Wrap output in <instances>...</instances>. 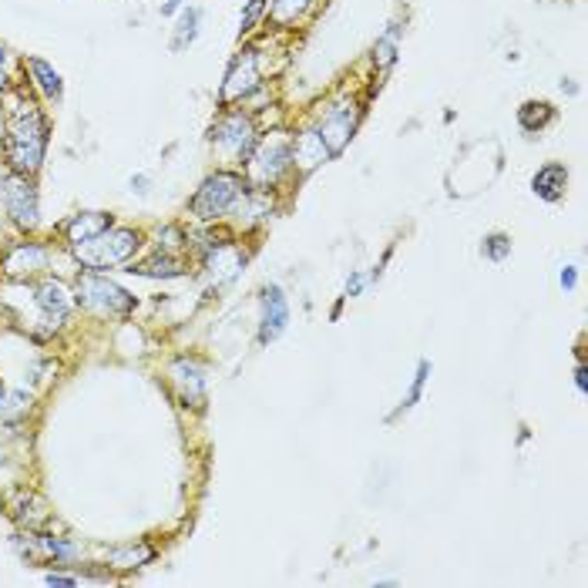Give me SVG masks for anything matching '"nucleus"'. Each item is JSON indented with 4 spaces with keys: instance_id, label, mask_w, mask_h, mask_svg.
<instances>
[{
    "instance_id": "nucleus-1",
    "label": "nucleus",
    "mask_w": 588,
    "mask_h": 588,
    "mask_svg": "<svg viewBox=\"0 0 588 588\" xmlns=\"http://www.w3.org/2000/svg\"><path fill=\"white\" fill-rule=\"evenodd\" d=\"M48 152V121L38 104L13 94L7 102V131H4V155L17 175H34Z\"/></svg>"
},
{
    "instance_id": "nucleus-2",
    "label": "nucleus",
    "mask_w": 588,
    "mask_h": 588,
    "mask_svg": "<svg viewBox=\"0 0 588 588\" xmlns=\"http://www.w3.org/2000/svg\"><path fill=\"white\" fill-rule=\"evenodd\" d=\"M293 172V135L290 131H266L259 135L256 145L249 148L243 162V179L249 189H259V192H269L276 189L286 175Z\"/></svg>"
},
{
    "instance_id": "nucleus-3",
    "label": "nucleus",
    "mask_w": 588,
    "mask_h": 588,
    "mask_svg": "<svg viewBox=\"0 0 588 588\" xmlns=\"http://www.w3.org/2000/svg\"><path fill=\"white\" fill-rule=\"evenodd\" d=\"M245 192H249V185L239 172H232V168H218L212 172L209 179L199 185V192L192 195V216L199 222H218V218H226L236 209V205L243 202Z\"/></svg>"
},
{
    "instance_id": "nucleus-4",
    "label": "nucleus",
    "mask_w": 588,
    "mask_h": 588,
    "mask_svg": "<svg viewBox=\"0 0 588 588\" xmlns=\"http://www.w3.org/2000/svg\"><path fill=\"white\" fill-rule=\"evenodd\" d=\"M256 138H259L256 121H253V115H249L245 108L226 111V115L212 125V131H209V141H212V148L226 158V165L245 162V155L256 145Z\"/></svg>"
},
{
    "instance_id": "nucleus-5",
    "label": "nucleus",
    "mask_w": 588,
    "mask_h": 588,
    "mask_svg": "<svg viewBox=\"0 0 588 588\" xmlns=\"http://www.w3.org/2000/svg\"><path fill=\"white\" fill-rule=\"evenodd\" d=\"M138 249V232L135 229H104L88 243H75V256L88 269H111L129 263Z\"/></svg>"
},
{
    "instance_id": "nucleus-6",
    "label": "nucleus",
    "mask_w": 588,
    "mask_h": 588,
    "mask_svg": "<svg viewBox=\"0 0 588 588\" xmlns=\"http://www.w3.org/2000/svg\"><path fill=\"white\" fill-rule=\"evenodd\" d=\"M360 129V102L357 98H336V102L323 111L320 125H316V131H320L323 145L330 148V155H340L353 141V135H357Z\"/></svg>"
},
{
    "instance_id": "nucleus-7",
    "label": "nucleus",
    "mask_w": 588,
    "mask_h": 588,
    "mask_svg": "<svg viewBox=\"0 0 588 588\" xmlns=\"http://www.w3.org/2000/svg\"><path fill=\"white\" fill-rule=\"evenodd\" d=\"M77 303L94 309V313H108V316H129L131 309H135V296L125 293V290L111 280L81 276V280H77Z\"/></svg>"
},
{
    "instance_id": "nucleus-8",
    "label": "nucleus",
    "mask_w": 588,
    "mask_h": 588,
    "mask_svg": "<svg viewBox=\"0 0 588 588\" xmlns=\"http://www.w3.org/2000/svg\"><path fill=\"white\" fill-rule=\"evenodd\" d=\"M0 205H4V212L17 222V226H24L31 229L34 222H38V192H34V185L24 179V175H17V172H0Z\"/></svg>"
},
{
    "instance_id": "nucleus-9",
    "label": "nucleus",
    "mask_w": 588,
    "mask_h": 588,
    "mask_svg": "<svg viewBox=\"0 0 588 588\" xmlns=\"http://www.w3.org/2000/svg\"><path fill=\"white\" fill-rule=\"evenodd\" d=\"M259 88H263L259 51H256V48H245V51L229 65V71H226V81H222V91H218V98H222L226 104H236V102H245V98H253Z\"/></svg>"
},
{
    "instance_id": "nucleus-10",
    "label": "nucleus",
    "mask_w": 588,
    "mask_h": 588,
    "mask_svg": "<svg viewBox=\"0 0 588 588\" xmlns=\"http://www.w3.org/2000/svg\"><path fill=\"white\" fill-rule=\"evenodd\" d=\"M290 326V299L280 286H266L263 293V320H259V343L280 340Z\"/></svg>"
},
{
    "instance_id": "nucleus-11",
    "label": "nucleus",
    "mask_w": 588,
    "mask_h": 588,
    "mask_svg": "<svg viewBox=\"0 0 588 588\" xmlns=\"http://www.w3.org/2000/svg\"><path fill=\"white\" fill-rule=\"evenodd\" d=\"M168 373H172V384L179 387L182 400L192 404V407H202V400H205L202 363H195V360H189V357H179L172 367H168Z\"/></svg>"
},
{
    "instance_id": "nucleus-12",
    "label": "nucleus",
    "mask_w": 588,
    "mask_h": 588,
    "mask_svg": "<svg viewBox=\"0 0 588 588\" xmlns=\"http://www.w3.org/2000/svg\"><path fill=\"white\" fill-rule=\"evenodd\" d=\"M330 158H333L330 148L323 145L316 129H307V131H299V135H293V168H299L303 175H309L313 168H320L323 162H330Z\"/></svg>"
},
{
    "instance_id": "nucleus-13",
    "label": "nucleus",
    "mask_w": 588,
    "mask_h": 588,
    "mask_svg": "<svg viewBox=\"0 0 588 588\" xmlns=\"http://www.w3.org/2000/svg\"><path fill=\"white\" fill-rule=\"evenodd\" d=\"M38 307L51 320V326H61L71 316V309H75V296L67 293V286L48 280L38 286Z\"/></svg>"
},
{
    "instance_id": "nucleus-14",
    "label": "nucleus",
    "mask_w": 588,
    "mask_h": 588,
    "mask_svg": "<svg viewBox=\"0 0 588 588\" xmlns=\"http://www.w3.org/2000/svg\"><path fill=\"white\" fill-rule=\"evenodd\" d=\"M565 189H568V168L562 162H548L531 175V192L538 199H545V202H558Z\"/></svg>"
},
{
    "instance_id": "nucleus-15",
    "label": "nucleus",
    "mask_w": 588,
    "mask_h": 588,
    "mask_svg": "<svg viewBox=\"0 0 588 588\" xmlns=\"http://www.w3.org/2000/svg\"><path fill=\"white\" fill-rule=\"evenodd\" d=\"M44 263H48V249L38 243H24V245H13L7 263H4V269H7L11 276H31V272L44 269Z\"/></svg>"
},
{
    "instance_id": "nucleus-16",
    "label": "nucleus",
    "mask_w": 588,
    "mask_h": 588,
    "mask_svg": "<svg viewBox=\"0 0 588 588\" xmlns=\"http://www.w3.org/2000/svg\"><path fill=\"white\" fill-rule=\"evenodd\" d=\"M27 75H31V81H34V88L44 94V98H61V91H65V85H61V75L54 71L48 61H40V58H27L24 61Z\"/></svg>"
},
{
    "instance_id": "nucleus-17",
    "label": "nucleus",
    "mask_w": 588,
    "mask_h": 588,
    "mask_svg": "<svg viewBox=\"0 0 588 588\" xmlns=\"http://www.w3.org/2000/svg\"><path fill=\"white\" fill-rule=\"evenodd\" d=\"M104 229H111V216L104 212H81L67 222V239L71 243H88L94 236H102Z\"/></svg>"
},
{
    "instance_id": "nucleus-18",
    "label": "nucleus",
    "mask_w": 588,
    "mask_h": 588,
    "mask_svg": "<svg viewBox=\"0 0 588 588\" xmlns=\"http://www.w3.org/2000/svg\"><path fill=\"white\" fill-rule=\"evenodd\" d=\"M313 4H316V0H272L266 13L276 27H293L313 11Z\"/></svg>"
},
{
    "instance_id": "nucleus-19",
    "label": "nucleus",
    "mask_w": 588,
    "mask_h": 588,
    "mask_svg": "<svg viewBox=\"0 0 588 588\" xmlns=\"http://www.w3.org/2000/svg\"><path fill=\"white\" fill-rule=\"evenodd\" d=\"M400 34H404V27H400V21H394V24H387V31L373 44V61H377L380 71L394 67L396 54H400Z\"/></svg>"
},
{
    "instance_id": "nucleus-20",
    "label": "nucleus",
    "mask_w": 588,
    "mask_h": 588,
    "mask_svg": "<svg viewBox=\"0 0 588 588\" xmlns=\"http://www.w3.org/2000/svg\"><path fill=\"white\" fill-rule=\"evenodd\" d=\"M555 121V108L548 102H524L518 108V125H521L528 135H538L541 129H548Z\"/></svg>"
},
{
    "instance_id": "nucleus-21",
    "label": "nucleus",
    "mask_w": 588,
    "mask_h": 588,
    "mask_svg": "<svg viewBox=\"0 0 588 588\" xmlns=\"http://www.w3.org/2000/svg\"><path fill=\"white\" fill-rule=\"evenodd\" d=\"M199 27H202V11L199 7H189V11L179 13V27H175V38H172V51H182L189 48L195 38H199Z\"/></svg>"
},
{
    "instance_id": "nucleus-22",
    "label": "nucleus",
    "mask_w": 588,
    "mask_h": 588,
    "mask_svg": "<svg viewBox=\"0 0 588 588\" xmlns=\"http://www.w3.org/2000/svg\"><path fill=\"white\" fill-rule=\"evenodd\" d=\"M129 272H138V276H155V280H175V276L185 272V266H182L179 259H172V256H155V259H148V263L131 266Z\"/></svg>"
},
{
    "instance_id": "nucleus-23",
    "label": "nucleus",
    "mask_w": 588,
    "mask_h": 588,
    "mask_svg": "<svg viewBox=\"0 0 588 588\" xmlns=\"http://www.w3.org/2000/svg\"><path fill=\"white\" fill-rule=\"evenodd\" d=\"M27 407H31V396L24 390H7L0 387V421H17L24 417Z\"/></svg>"
},
{
    "instance_id": "nucleus-24",
    "label": "nucleus",
    "mask_w": 588,
    "mask_h": 588,
    "mask_svg": "<svg viewBox=\"0 0 588 588\" xmlns=\"http://www.w3.org/2000/svg\"><path fill=\"white\" fill-rule=\"evenodd\" d=\"M152 558V548L148 545H131V548H115V551H108V562L115 565V568H138L141 562H148Z\"/></svg>"
},
{
    "instance_id": "nucleus-25",
    "label": "nucleus",
    "mask_w": 588,
    "mask_h": 588,
    "mask_svg": "<svg viewBox=\"0 0 588 588\" xmlns=\"http://www.w3.org/2000/svg\"><path fill=\"white\" fill-rule=\"evenodd\" d=\"M266 11H269V0H249V4H245V11H243V17H239V38L253 34V31L259 27V21L266 17Z\"/></svg>"
},
{
    "instance_id": "nucleus-26",
    "label": "nucleus",
    "mask_w": 588,
    "mask_h": 588,
    "mask_svg": "<svg viewBox=\"0 0 588 588\" xmlns=\"http://www.w3.org/2000/svg\"><path fill=\"white\" fill-rule=\"evenodd\" d=\"M427 377H431V360H421V363H417V373H414V384H410V390H407V396L400 400V410L414 407V404L421 400L423 384H427Z\"/></svg>"
},
{
    "instance_id": "nucleus-27",
    "label": "nucleus",
    "mask_w": 588,
    "mask_h": 588,
    "mask_svg": "<svg viewBox=\"0 0 588 588\" xmlns=\"http://www.w3.org/2000/svg\"><path fill=\"white\" fill-rule=\"evenodd\" d=\"M485 256L491 263H501V259L512 256V239L504 236V232H494V236H487L485 239Z\"/></svg>"
},
{
    "instance_id": "nucleus-28",
    "label": "nucleus",
    "mask_w": 588,
    "mask_h": 588,
    "mask_svg": "<svg viewBox=\"0 0 588 588\" xmlns=\"http://www.w3.org/2000/svg\"><path fill=\"white\" fill-rule=\"evenodd\" d=\"M363 286H367V276H363V272H353V276L346 280V296H360L363 293Z\"/></svg>"
},
{
    "instance_id": "nucleus-29",
    "label": "nucleus",
    "mask_w": 588,
    "mask_h": 588,
    "mask_svg": "<svg viewBox=\"0 0 588 588\" xmlns=\"http://www.w3.org/2000/svg\"><path fill=\"white\" fill-rule=\"evenodd\" d=\"M575 282H578L575 266H565L562 269V290H575Z\"/></svg>"
},
{
    "instance_id": "nucleus-30",
    "label": "nucleus",
    "mask_w": 588,
    "mask_h": 588,
    "mask_svg": "<svg viewBox=\"0 0 588 588\" xmlns=\"http://www.w3.org/2000/svg\"><path fill=\"white\" fill-rule=\"evenodd\" d=\"M44 582H48V585H65V588L77 585V578H71V575H48Z\"/></svg>"
},
{
    "instance_id": "nucleus-31",
    "label": "nucleus",
    "mask_w": 588,
    "mask_h": 588,
    "mask_svg": "<svg viewBox=\"0 0 588 588\" xmlns=\"http://www.w3.org/2000/svg\"><path fill=\"white\" fill-rule=\"evenodd\" d=\"M182 7H185V0H165V4H162V13L172 17V13H179Z\"/></svg>"
},
{
    "instance_id": "nucleus-32",
    "label": "nucleus",
    "mask_w": 588,
    "mask_h": 588,
    "mask_svg": "<svg viewBox=\"0 0 588 588\" xmlns=\"http://www.w3.org/2000/svg\"><path fill=\"white\" fill-rule=\"evenodd\" d=\"M575 384H578L582 394H588V370H585V367H578V370H575Z\"/></svg>"
},
{
    "instance_id": "nucleus-33",
    "label": "nucleus",
    "mask_w": 588,
    "mask_h": 588,
    "mask_svg": "<svg viewBox=\"0 0 588 588\" xmlns=\"http://www.w3.org/2000/svg\"><path fill=\"white\" fill-rule=\"evenodd\" d=\"M131 189H135V192H148V179H145V175H135V179H131Z\"/></svg>"
},
{
    "instance_id": "nucleus-34",
    "label": "nucleus",
    "mask_w": 588,
    "mask_h": 588,
    "mask_svg": "<svg viewBox=\"0 0 588 588\" xmlns=\"http://www.w3.org/2000/svg\"><path fill=\"white\" fill-rule=\"evenodd\" d=\"M7 91V75H4V65H0V94Z\"/></svg>"
},
{
    "instance_id": "nucleus-35",
    "label": "nucleus",
    "mask_w": 588,
    "mask_h": 588,
    "mask_svg": "<svg viewBox=\"0 0 588 588\" xmlns=\"http://www.w3.org/2000/svg\"><path fill=\"white\" fill-rule=\"evenodd\" d=\"M4 61H7V51H4V44H0V65H4Z\"/></svg>"
}]
</instances>
